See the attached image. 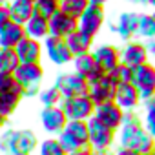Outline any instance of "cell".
<instances>
[{
    "label": "cell",
    "instance_id": "6da1fadb",
    "mask_svg": "<svg viewBox=\"0 0 155 155\" xmlns=\"http://www.w3.org/2000/svg\"><path fill=\"white\" fill-rule=\"evenodd\" d=\"M117 142L122 148H130L146 155L155 150V139L144 130L142 119L139 111H126L122 119V126L117 131Z\"/></svg>",
    "mask_w": 155,
    "mask_h": 155
},
{
    "label": "cell",
    "instance_id": "7a4b0ae2",
    "mask_svg": "<svg viewBox=\"0 0 155 155\" xmlns=\"http://www.w3.org/2000/svg\"><path fill=\"white\" fill-rule=\"evenodd\" d=\"M38 137L29 128H4L0 131L2 155H33L38 150Z\"/></svg>",
    "mask_w": 155,
    "mask_h": 155
},
{
    "label": "cell",
    "instance_id": "3957f363",
    "mask_svg": "<svg viewBox=\"0 0 155 155\" xmlns=\"http://www.w3.org/2000/svg\"><path fill=\"white\" fill-rule=\"evenodd\" d=\"M62 150L68 153L79 150V148H84V146H90V128H88V122L86 120H68L66 128L57 135Z\"/></svg>",
    "mask_w": 155,
    "mask_h": 155
},
{
    "label": "cell",
    "instance_id": "277c9868",
    "mask_svg": "<svg viewBox=\"0 0 155 155\" xmlns=\"http://www.w3.org/2000/svg\"><path fill=\"white\" fill-rule=\"evenodd\" d=\"M131 84L139 91L140 104L150 101V99H155V64L146 62V64H142L139 68H133Z\"/></svg>",
    "mask_w": 155,
    "mask_h": 155
},
{
    "label": "cell",
    "instance_id": "5b68a950",
    "mask_svg": "<svg viewBox=\"0 0 155 155\" xmlns=\"http://www.w3.org/2000/svg\"><path fill=\"white\" fill-rule=\"evenodd\" d=\"M53 86L60 91L62 99H71V97H79V95H88L90 84L84 77L77 75L75 71L71 73H58L55 77Z\"/></svg>",
    "mask_w": 155,
    "mask_h": 155
},
{
    "label": "cell",
    "instance_id": "8992f818",
    "mask_svg": "<svg viewBox=\"0 0 155 155\" xmlns=\"http://www.w3.org/2000/svg\"><path fill=\"white\" fill-rule=\"evenodd\" d=\"M62 111L66 113L68 120H90L95 113V104L90 95H79L71 99H62L60 102Z\"/></svg>",
    "mask_w": 155,
    "mask_h": 155
},
{
    "label": "cell",
    "instance_id": "52a82bcc",
    "mask_svg": "<svg viewBox=\"0 0 155 155\" xmlns=\"http://www.w3.org/2000/svg\"><path fill=\"white\" fill-rule=\"evenodd\" d=\"M88 128H90V148H93L95 151H106L115 146L117 131L102 126L93 117L88 120Z\"/></svg>",
    "mask_w": 155,
    "mask_h": 155
},
{
    "label": "cell",
    "instance_id": "ba28073f",
    "mask_svg": "<svg viewBox=\"0 0 155 155\" xmlns=\"http://www.w3.org/2000/svg\"><path fill=\"white\" fill-rule=\"evenodd\" d=\"M44 55L48 57V60L53 64V66H68L73 62V53L69 51L68 44L64 38H55V37H48L44 42Z\"/></svg>",
    "mask_w": 155,
    "mask_h": 155
},
{
    "label": "cell",
    "instance_id": "9c48e42d",
    "mask_svg": "<svg viewBox=\"0 0 155 155\" xmlns=\"http://www.w3.org/2000/svg\"><path fill=\"white\" fill-rule=\"evenodd\" d=\"M13 75L18 86L22 88V91L33 90V88L40 90V84L44 81V68L42 64H20Z\"/></svg>",
    "mask_w": 155,
    "mask_h": 155
},
{
    "label": "cell",
    "instance_id": "30bf717a",
    "mask_svg": "<svg viewBox=\"0 0 155 155\" xmlns=\"http://www.w3.org/2000/svg\"><path fill=\"white\" fill-rule=\"evenodd\" d=\"M146 62H150V55H148L146 44L142 40L124 42V48L120 49V64L133 69V68H139Z\"/></svg>",
    "mask_w": 155,
    "mask_h": 155
},
{
    "label": "cell",
    "instance_id": "8fae6325",
    "mask_svg": "<svg viewBox=\"0 0 155 155\" xmlns=\"http://www.w3.org/2000/svg\"><path fill=\"white\" fill-rule=\"evenodd\" d=\"M93 119L97 122H101L102 126L113 130V131H119V128L122 126V119H124V111L113 102H102L99 106H95V113H93Z\"/></svg>",
    "mask_w": 155,
    "mask_h": 155
},
{
    "label": "cell",
    "instance_id": "7c38bea8",
    "mask_svg": "<svg viewBox=\"0 0 155 155\" xmlns=\"http://www.w3.org/2000/svg\"><path fill=\"white\" fill-rule=\"evenodd\" d=\"M117 86H119V84L115 82L113 77H111L110 73H104L99 81H95L93 84H90L88 95H90V99L93 101V104L99 106V104H102V102L113 101L115 91H117Z\"/></svg>",
    "mask_w": 155,
    "mask_h": 155
},
{
    "label": "cell",
    "instance_id": "4fadbf2b",
    "mask_svg": "<svg viewBox=\"0 0 155 155\" xmlns=\"http://www.w3.org/2000/svg\"><path fill=\"white\" fill-rule=\"evenodd\" d=\"M104 20H106L104 8L90 4V8H88V9L82 13V17L79 18V29H81L82 33H86L88 37L95 38V37L99 35V31L102 29Z\"/></svg>",
    "mask_w": 155,
    "mask_h": 155
},
{
    "label": "cell",
    "instance_id": "5bb4252c",
    "mask_svg": "<svg viewBox=\"0 0 155 155\" xmlns=\"http://www.w3.org/2000/svg\"><path fill=\"white\" fill-rule=\"evenodd\" d=\"M40 124H42V130L51 135V137H57L68 124V117L66 113L62 111L60 106H51V108H42L40 110Z\"/></svg>",
    "mask_w": 155,
    "mask_h": 155
},
{
    "label": "cell",
    "instance_id": "9a60e30c",
    "mask_svg": "<svg viewBox=\"0 0 155 155\" xmlns=\"http://www.w3.org/2000/svg\"><path fill=\"white\" fill-rule=\"evenodd\" d=\"M91 55H93L97 66L104 73L113 71L120 64V49L117 46H113V44H101V46L93 48Z\"/></svg>",
    "mask_w": 155,
    "mask_h": 155
},
{
    "label": "cell",
    "instance_id": "2e32d148",
    "mask_svg": "<svg viewBox=\"0 0 155 155\" xmlns=\"http://www.w3.org/2000/svg\"><path fill=\"white\" fill-rule=\"evenodd\" d=\"M73 71L77 75L84 77L88 81V84H93L95 81H99L101 77L104 75V71L97 66L95 58L91 53H84V55H79V57H73Z\"/></svg>",
    "mask_w": 155,
    "mask_h": 155
},
{
    "label": "cell",
    "instance_id": "e0dca14e",
    "mask_svg": "<svg viewBox=\"0 0 155 155\" xmlns=\"http://www.w3.org/2000/svg\"><path fill=\"white\" fill-rule=\"evenodd\" d=\"M48 22H49V37H55V38H66L73 31L79 29V20L62 13L60 9Z\"/></svg>",
    "mask_w": 155,
    "mask_h": 155
},
{
    "label": "cell",
    "instance_id": "ac0fdd59",
    "mask_svg": "<svg viewBox=\"0 0 155 155\" xmlns=\"http://www.w3.org/2000/svg\"><path fill=\"white\" fill-rule=\"evenodd\" d=\"M15 53H17L20 64H40L42 55H44V46H42L40 40H35V38L26 37L15 48Z\"/></svg>",
    "mask_w": 155,
    "mask_h": 155
},
{
    "label": "cell",
    "instance_id": "d6986e66",
    "mask_svg": "<svg viewBox=\"0 0 155 155\" xmlns=\"http://www.w3.org/2000/svg\"><path fill=\"white\" fill-rule=\"evenodd\" d=\"M113 102L126 113V111H137V108L140 106V99H139V91L131 82H124L117 86Z\"/></svg>",
    "mask_w": 155,
    "mask_h": 155
},
{
    "label": "cell",
    "instance_id": "ffe728a7",
    "mask_svg": "<svg viewBox=\"0 0 155 155\" xmlns=\"http://www.w3.org/2000/svg\"><path fill=\"white\" fill-rule=\"evenodd\" d=\"M139 18H140V13L137 11H124L119 15V20L115 22L117 26V33L124 42H130L133 40V37H137V29H139Z\"/></svg>",
    "mask_w": 155,
    "mask_h": 155
},
{
    "label": "cell",
    "instance_id": "44dd1931",
    "mask_svg": "<svg viewBox=\"0 0 155 155\" xmlns=\"http://www.w3.org/2000/svg\"><path fill=\"white\" fill-rule=\"evenodd\" d=\"M24 38H26V29L17 22H8L4 28H0V48L15 49Z\"/></svg>",
    "mask_w": 155,
    "mask_h": 155
},
{
    "label": "cell",
    "instance_id": "7402d4cb",
    "mask_svg": "<svg viewBox=\"0 0 155 155\" xmlns=\"http://www.w3.org/2000/svg\"><path fill=\"white\" fill-rule=\"evenodd\" d=\"M69 51L73 53V57H79V55H84V53H91L93 51V44H95V38L88 37L86 33H82L81 29L73 31L69 37L64 38Z\"/></svg>",
    "mask_w": 155,
    "mask_h": 155
},
{
    "label": "cell",
    "instance_id": "603a6c76",
    "mask_svg": "<svg viewBox=\"0 0 155 155\" xmlns=\"http://www.w3.org/2000/svg\"><path fill=\"white\" fill-rule=\"evenodd\" d=\"M8 9H9L11 22H17L20 26H24L35 15L33 2H29V0H11L8 4Z\"/></svg>",
    "mask_w": 155,
    "mask_h": 155
},
{
    "label": "cell",
    "instance_id": "cb8c5ba5",
    "mask_svg": "<svg viewBox=\"0 0 155 155\" xmlns=\"http://www.w3.org/2000/svg\"><path fill=\"white\" fill-rule=\"evenodd\" d=\"M24 29H26V37L35 38V40H40V42H44L49 37V22L46 18L38 17V15H33L24 24Z\"/></svg>",
    "mask_w": 155,
    "mask_h": 155
},
{
    "label": "cell",
    "instance_id": "d4e9b609",
    "mask_svg": "<svg viewBox=\"0 0 155 155\" xmlns=\"http://www.w3.org/2000/svg\"><path fill=\"white\" fill-rule=\"evenodd\" d=\"M22 102V95L20 93H0V115H4L6 119H9L20 106Z\"/></svg>",
    "mask_w": 155,
    "mask_h": 155
},
{
    "label": "cell",
    "instance_id": "484cf974",
    "mask_svg": "<svg viewBox=\"0 0 155 155\" xmlns=\"http://www.w3.org/2000/svg\"><path fill=\"white\" fill-rule=\"evenodd\" d=\"M137 37L144 38V42L150 38H155V11L153 13H140Z\"/></svg>",
    "mask_w": 155,
    "mask_h": 155
},
{
    "label": "cell",
    "instance_id": "4316f807",
    "mask_svg": "<svg viewBox=\"0 0 155 155\" xmlns=\"http://www.w3.org/2000/svg\"><path fill=\"white\" fill-rule=\"evenodd\" d=\"M90 4H91L90 0H62L58 6H60L62 13H66V15L79 20L82 17V13L90 8Z\"/></svg>",
    "mask_w": 155,
    "mask_h": 155
},
{
    "label": "cell",
    "instance_id": "83f0119b",
    "mask_svg": "<svg viewBox=\"0 0 155 155\" xmlns=\"http://www.w3.org/2000/svg\"><path fill=\"white\" fill-rule=\"evenodd\" d=\"M20 66V60L15 53V49L0 48V73H15L17 68Z\"/></svg>",
    "mask_w": 155,
    "mask_h": 155
},
{
    "label": "cell",
    "instance_id": "f1b7e54d",
    "mask_svg": "<svg viewBox=\"0 0 155 155\" xmlns=\"http://www.w3.org/2000/svg\"><path fill=\"white\" fill-rule=\"evenodd\" d=\"M140 106L144 110V117H142L144 130L155 139V99H150V101L142 102Z\"/></svg>",
    "mask_w": 155,
    "mask_h": 155
},
{
    "label": "cell",
    "instance_id": "f546056e",
    "mask_svg": "<svg viewBox=\"0 0 155 155\" xmlns=\"http://www.w3.org/2000/svg\"><path fill=\"white\" fill-rule=\"evenodd\" d=\"M33 8H35V15H38L46 20H49L60 9L57 0H37V2H33Z\"/></svg>",
    "mask_w": 155,
    "mask_h": 155
},
{
    "label": "cell",
    "instance_id": "4dcf8cb0",
    "mask_svg": "<svg viewBox=\"0 0 155 155\" xmlns=\"http://www.w3.org/2000/svg\"><path fill=\"white\" fill-rule=\"evenodd\" d=\"M38 101H40L42 108L60 106V102H62V95H60V91H58L55 86H49V88L40 90V93H38Z\"/></svg>",
    "mask_w": 155,
    "mask_h": 155
},
{
    "label": "cell",
    "instance_id": "1f68e13d",
    "mask_svg": "<svg viewBox=\"0 0 155 155\" xmlns=\"http://www.w3.org/2000/svg\"><path fill=\"white\" fill-rule=\"evenodd\" d=\"M37 155H66V151L62 150L57 137H48V139L40 140Z\"/></svg>",
    "mask_w": 155,
    "mask_h": 155
},
{
    "label": "cell",
    "instance_id": "d6a6232c",
    "mask_svg": "<svg viewBox=\"0 0 155 155\" xmlns=\"http://www.w3.org/2000/svg\"><path fill=\"white\" fill-rule=\"evenodd\" d=\"M11 91L22 95V88L15 81V75H11V73H0V93H11Z\"/></svg>",
    "mask_w": 155,
    "mask_h": 155
},
{
    "label": "cell",
    "instance_id": "836d02e7",
    "mask_svg": "<svg viewBox=\"0 0 155 155\" xmlns=\"http://www.w3.org/2000/svg\"><path fill=\"white\" fill-rule=\"evenodd\" d=\"M131 68H126L124 64H119L113 71H110V75L115 79L117 84H124V82H131Z\"/></svg>",
    "mask_w": 155,
    "mask_h": 155
},
{
    "label": "cell",
    "instance_id": "e575fe53",
    "mask_svg": "<svg viewBox=\"0 0 155 155\" xmlns=\"http://www.w3.org/2000/svg\"><path fill=\"white\" fill-rule=\"evenodd\" d=\"M8 22H11L9 9H8V6H0V28H4Z\"/></svg>",
    "mask_w": 155,
    "mask_h": 155
},
{
    "label": "cell",
    "instance_id": "d590c367",
    "mask_svg": "<svg viewBox=\"0 0 155 155\" xmlns=\"http://www.w3.org/2000/svg\"><path fill=\"white\" fill-rule=\"evenodd\" d=\"M68 155H97V151L93 148H90V146H84V148H79V150H75V151H71Z\"/></svg>",
    "mask_w": 155,
    "mask_h": 155
},
{
    "label": "cell",
    "instance_id": "8d00e7d4",
    "mask_svg": "<svg viewBox=\"0 0 155 155\" xmlns=\"http://www.w3.org/2000/svg\"><path fill=\"white\" fill-rule=\"evenodd\" d=\"M113 155H140V153L135 151V150H130V148H122V146H119L117 150H113Z\"/></svg>",
    "mask_w": 155,
    "mask_h": 155
},
{
    "label": "cell",
    "instance_id": "74e56055",
    "mask_svg": "<svg viewBox=\"0 0 155 155\" xmlns=\"http://www.w3.org/2000/svg\"><path fill=\"white\" fill-rule=\"evenodd\" d=\"M144 44H146V49H148L150 58H153V60H155V38H150V40H146Z\"/></svg>",
    "mask_w": 155,
    "mask_h": 155
},
{
    "label": "cell",
    "instance_id": "f35d334b",
    "mask_svg": "<svg viewBox=\"0 0 155 155\" xmlns=\"http://www.w3.org/2000/svg\"><path fill=\"white\" fill-rule=\"evenodd\" d=\"M90 2H91L93 6H101V8H104V6L110 2V0H90Z\"/></svg>",
    "mask_w": 155,
    "mask_h": 155
},
{
    "label": "cell",
    "instance_id": "ab89813d",
    "mask_svg": "<svg viewBox=\"0 0 155 155\" xmlns=\"http://www.w3.org/2000/svg\"><path fill=\"white\" fill-rule=\"evenodd\" d=\"M8 120H9V119H6L4 115H0V131H2L4 128H8Z\"/></svg>",
    "mask_w": 155,
    "mask_h": 155
},
{
    "label": "cell",
    "instance_id": "60d3db41",
    "mask_svg": "<svg viewBox=\"0 0 155 155\" xmlns=\"http://www.w3.org/2000/svg\"><path fill=\"white\" fill-rule=\"evenodd\" d=\"M140 4H146V6H151V8H155V0H142Z\"/></svg>",
    "mask_w": 155,
    "mask_h": 155
},
{
    "label": "cell",
    "instance_id": "b9f144b4",
    "mask_svg": "<svg viewBox=\"0 0 155 155\" xmlns=\"http://www.w3.org/2000/svg\"><path fill=\"white\" fill-rule=\"evenodd\" d=\"M97 155H113V150H106V151H97Z\"/></svg>",
    "mask_w": 155,
    "mask_h": 155
},
{
    "label": "cell",
    "instance_id": "7bdbcfd3",
    "mask_svg": "<svg viewBox=\"0 0 155 155\" xmlns=\"http://www.w3.org/2000/svg\"><path fill=\"white\" fill-rule=\"evenodd\" d=\"M11 2V0H0V6H8Z\"/></svg>",
    "mask_w": 155,
    "mask_h": 155
},
{
    "label": "cell",
    "instance_id": "ee69618b",
    "mask_svg": "<svg viewBox=\"0 0 155 155\" xmlns=\"http://www.w3.org/2000/svg\"><path fill=\"white\" fill-rule=\"evenodd\" d=\"M128 2H133V4H140L142 0H128Z\"/></svg>",
    "mask_w": 155,
    "mask_h": 155
},
{
    "label": "cell",
    "instance_id": "f6af8a7d",
    "mask_svg": "<svg viewBox=\"0 0 155 155\" xmlns=\"http://www.w3.org/2000/svg\"><path fill=\"white\" fill-rule=\"evenodd\" d=\"M146 155H155V150H153V151H150V153H146Z\"/></svg>",
    "mask_w": 155,
    "mask_h": 155
},
{
    "label": "cell",
    "instance_id": "bcb514c9",
    "mask_svg": "<svg viewBox=\"0 0 155 155\" xmlns=\"http://www.w3.org/2000/svg\"><path fill=\"white\" fill-rule=\"evenodd\" d=\"M29 2H37V0H29Z\"/></svg>",
    "mask_w": 155,
    "mask_h": 155
},
{
    "label": "cell",
    "instance_id": "7dc6e473",
    "mask_svg": "<svg viewBox=\"0 0 155 155\" xmlns=\"http://www.w3.org/2000/svg\"><path fill=\"white\" fill-rule=\"evenodd\" d=\"M57 2H58V4H60V2H62V0H57Z\"/></svg>",
    "mask_w": 155,
    "mask_h": 155
},
{
    "label": "cell",
    "instance_id": "c3c4849f",
    "mask_svg": "<svg viewBox=\"0 0 155 155\" xmlns=\"http://www.w3.org/2000/svg\"><path fill=\"white\" fill-rule=\"evenodd\" d=\"M33 155H37V153H33Z\"/></svg>",
    "mask_w": 155,
    "mask_h": 155
}]
</instances>
